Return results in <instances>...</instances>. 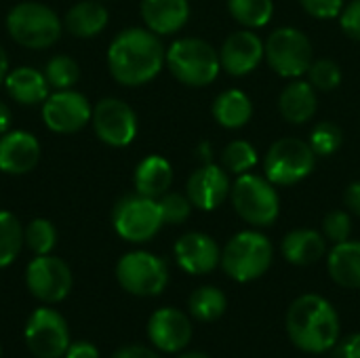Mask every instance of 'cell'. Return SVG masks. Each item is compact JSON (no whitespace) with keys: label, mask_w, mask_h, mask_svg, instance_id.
I'll use <instances>...</instances> for the list:
<instances>
[{"label":"cell","mask_w":360,"mask_h":358,"mask_svg":"<svg viewBox=\"0 0 360 358\" xmlns=\"http://www.w3.org/2000/svg\"><path fill=\"white\" fill-rule=\"evenodd\" d=\"M25 285L34 298L46 304H57L68 298L72 289V272L68 264L55 255H36L27 264Z\"/></svg>","instance_id":"14"},{"label":"cell","mask_w":360,"mask_h":358,"mask_svg":"<svg viewBox=\"0 0 360 358\" xmlns=\"http://www.w3.org/2000/svg\"><path fill=\"white\" fill-rule=\"evenodd\" d=\"M262 59H266L264 40L253 30H238L230 34L219 49L221 70H226L230 76L251 74Z\"/></svg>","instance_id":"16"},{"label":"cell","mask_w":360,"mask_h":358,"mask_svg":"<svg viewBox=\"0 0 360 358\" xmlns=\"http://www.w3.org/2000/svg\"><path fill=\"white\" fill-rule=\"evenodd\" d=\"M230 177L221 165H200L186 184V196L200 211H215L230 196Z\"/></svg>","instance_id":"15"},{"label":"cell","mask_w":360,"mask_h":358,"mask_svg":"<svg viewBox=\"0 0 360 358\" xmlns=\"http://www.w3.org/2000/svg\"><path fill=\"white\" fill-rule=\"evenodd\" d=\"M230 198L234 205V211L255 228H266L272 226L281 213V196L276 192V186L259 175L245 173L238 175L232 190Z\"/></svg>","instance_id":"6"},{"label":"cell","mask_w":360,"mask_h":358,"mask_svg":"<svg viewBox=\"0 0 360 358\" xmlns=\"http://www.w3.org/2000/svg\"><path fill=\"white\" fill-rule=\"evenodd\" d=\"M65 358H99V352L91 342H76L68 348Z\"/></svg>","instance_id":"41"},{"label":"cell","mask_w":360,"mask_h":358,"mask_svg":"<svg viewBox=\"0 0 360 358\" xmlns=\"http://www.w3.org/2000/svg\"><path fill=\"white\" fill-rule=\"evenodd\" d=\"M23 247V228L19 219L8 213L0 211V268H6L15 262Z\"/></svg>","instance_id":"31"},{"label":"cell","mask_w":360,"mask_h":358,"mask_svg":"<svg viewBox=\"0 0 360 358\" xmlns=\"http://www.w3.org/2000/svg\"><path fill=\"white\" fill-rule=\"evenodd\" d=\"M95 135L112 148H127L137 137V114L129 103L116 97H103L91 114Z\"/></svg>","instance_id":"11"},{"label":"cell","mask_w":360,"mask_h":358,"mask_svg":"<svg viewBox=\"0 0 360 358\" xmlns=\"http://www.w3.org/2000/svg\"><path fill=\"white\" fill-rule=\"evenodd\" d=\"M340 331V317L323 295L306 293L287 310V333L304 352L323 354L335 348Z\"/></svg>","instance_id":"2"},{"label":"cell","mask_w":360,"mask_h":358,"mask_svg":"<svg viewBox=\"0 0 360 358\" xmlns=\"http://www.w3.org/2000/svg\"><path fill=\"white\" fill-rule=\"evenodd\" d=\"M25 344L34 357H63L70 348L65 319L53 308H38L25 325Z\"/></svg>","instance_id":"12"},{"label":"cell","mask_w":360,"mask_h":358,"mask_svg":"<svg viewBox=\"0 0 360 358\" xmlns=\"http://www.w3.org/2000/svg\"><path fill=\"white\" fill-rule=\"evenodd\" d=\"M158 205H160V213H162V219L165 224H184L190 213H192V203L186 194H179V192H167L158 198Z\"/></svg>","instance_id":"36"},{"label":"cell","mask_w":360,"mask_h":358,"mask_svg":"<svg viewBox=\"0 0 360 358\" xmlns=\"http://www.w3.org/2000/svg\"><path fill=\"white\" fill-rule=\"evenodd\" d=\"M112 358H160L154 350L143 348V346H124L120 348Z\"/></svg>","instance_id":"43"},{"label":"cell","mask_w":360,"mask_h":358,"mask_svg":"<svg viewBox=\"0 0 360 358\" xmlns=\"http://www.w3.org/2000/svg\"><path fill=\"white\" fill-rule=\"evenodd\" d=\"M49 80L44 72H38L36 68L21 65L15 70H8L4 78V89L13 101L19 106H36L42 103L49 97Z\"/></svg>","instance_id":"22"},{"label":"cell","mask_w":360,"mask_h":358,"mask_svg":"<svg viewBox=\"0 0 360 358\" xmlns=\"http://www.w3.org/2000/svg\"><path fill=\"white\" fill-rule=\"evenodd\" d=\"M268 65L283 78H300L308 74L314 61L310 38L297 27H278L264 42Z\"/></svg>","instance_id":"8"},{"label":"cell","mask_w":360,"mask_h":358,"mask_svg":"<svg viewBox=\"0 0 360 358\" xmlns=\"http://www.w3.org/2000/svg\"><path fill=\"white\" fill-rule=\"evenodd\" d=\"M304 11L316 19H335L344 8V0H300Z\"/></svg>","instance_id":"38"},{"label":"cell","mask_w":360,"mask_h":358,"mask_svg":"<svg viewBox=\"0 0 360 358\" xmlns=\"http://www.w3.org/2000/svg\"><path fill=\"white\" fill-rule=\"evenodd\" d=\"M8 36L25 49H49L63 32L59 15L40 2H19L6 15Z\"/></svg>","instance_id":"5"},{"label":"cell","mask_w":360,"mask_h":358,"mask_svg":"<svg viewBox=\"0 0 360 358\" xmlns=\"http://www.w3.org/2000/svg\"><path fill=\"white\" fill-rule=\"evenodd\" d=\"M167 63V49L148 27L122 30L108 49V70L124 87H141L154 80Z\"/></svg>","instance_id":"1"},{"label":"cell","mask_w":360,"mask_h":358,"mask_svg":"<svg viewBox=\"0 0 360 358\" xmlns=\"http://www.w3.org/2000/svg\"><path fill=\"white\" fill-rule=\"evenodd\" d=\"M338 19H340L344 34L360 42V0H352L348 4H344Z\"/></svg>","instance_id":"39"},{"label":"cell","mask_w":360,"mask_h":358,"mask_svg":"<svg viewBox=\"0 0 360 358\" xmlns=\"http://www.w3.org/2000/svg\"><path fill=\"white\" fill-rule=\"evenodd\" d=\"M133 181H135L137 194L158 200L162 194L169 192V188L173 184V167L167 158H162L158 154L146 156L137 165Z\"/></svg>","instance_id":"24"},{"label":"cell","mask_w":360,"mask_h":358,"mask_svg":"<svg viewBox=\"0 0 360 358\" xmlns=\"http://www.w3.org/2000/svg\"><path fill=\"white\" fill-rule=\"evenodd\" d=\"M188 308H190V314L194 319H198L202 323H211V321H217L226 312L228 300H226L221 289L205 285V287H198L190 295Z\"/></svg>","instance_id":"28"},{"label":"cell","mask_w":360,"mask_h":358,"mask_svg":"<svg viewBox=\"0 0 360 358\" xmlns=\"http://www.w3.org/2000/svg\"><path fill=\"white\" fill-rule=\"evenodd\" d=\"M274 247L270 238L255 230L234 234L221 251V268L236 283H251L272 266Z\"/></svg>","instance_id":"4"},{"label":"cell","mask_w":360,"mask_h":358,"mask_svg":"<svg viewBox=\"0 0 360 358\" xmlns=\"http://www.w3.org/2000/svg\"><path fill=\"white\" fill-rule=\"evenodd\" d=\"M259 162V156H257V150L253 148V143L245 141V139H234L230 141L224 152H221V158H219V165L232 173V175H245L249 173L251 169H255V165Z\"/></svg>","instance_id":"30"},{"label":"cell","mask_w":360,"mask_h":358,"mask_svg":"<svg viewBox=\"0 0 360 358\" xmlns=\"http://www.w3.org/2000/svg\"><path fill=\"white\" fill-rule=\"evenodd\" d=\"M327 268L331 279L346 289H360V243L359 241H344L338 243L329 257Z\"/></svg>","instance_id":"26"},{"label":"cell","mask_w":360,"mask_h":358,"mask_svg":"<svg viewBox=\"0 0 360 358\" xmlns=\"http://www.w3.org/2000/svg\"><path fill=\"white\" fill-rule=\"evenodd\" d=\"M308 143H310V148L314 150L316 156H331V154H335L342 148V143H344V131L335 122L323 120V122H319L312 129Z\"/></svg>","instance_id":"34"},{"label":"cell","mask_w":360,"mask_h":358,"mask_svg":"<svg viewBox=\"0 0 360 358\" xmlns=\"http://www.w3.org/2000/svg\"><path fill=\"white\" fill-rule=\"evenodd\" d=\"M196 158L200 160V165L213 162V146L209 141H200L196 148Z\"/></svg>","instance_id":"44"},{"label":"cell","mask_w":360,"mask_h":358,"mask_svg":"<svg viewBox=\"0 0 360 358\" xmlns=\"http://www.w3.org/2000/svg\"><path fill=\"white\" fill-rule=\"evenodd\" d=\"M340 358H360V333L348 335L342 344H340Z\"/></svg>","instance_id":"42"},{"label":"cell","mask_w":360,"mask_h":358,"mask_svg":"<svg viewBox=\"0 0 360 358\" xmlns=\"http://www.w3.org/2000/svg\"><path fill=\"white\" fill-rule=\"evenodd\" d=\"M11 127V110L4 101H0V135L6 133Z\"/></svg>","instance_id":"45"},{"label":"cell","mask_w":360,"mask_h":358,"mask_svg":"<svg viewBox=\"0 0 360 358\" xmlns=\"http://www.w3.org/2000/svg\"><path fill=\"white\" fill-rule=\"evenodd\" d=\"M344 205L350 213L360 217V181H352L344 192Z\"/></svg>","instance_id":"40"},{"label":"cell","mask_w":360,"mask_h":358,"mask_svg":"<svg viewBox=\"0 0 360 358\" xmlns=\"http://www.w3.org/2000/svg\"><path fill=\"white\" fill-rule=\"evenodd\" d=\"M350 234H352V217L348 211H342V209H335L331 213L325 215L323 219V236L331 243H344V241H350Z\"/></svg>","instance_id":"37"},{"label":"cell","mask_w":360,"mask_h":358,"mask_svg":"<svg viewBox=\"0 0 360 358\" xmlns=\"http://www.w3.org/2000/svg\"><path fill=\"white\" fill-rule=\"evenodd\" d=\"M167 68L186 87H207L221 72L219 51L202 38H179L167 49Z\"/></svg>","instance_id":"3"},{"label":"cell","mask_w":360,"mask_h":358,"mask_svg":"<svg viewBox=\"0 0 360 358\" xmlns=\"http://www.w3.org/2000/svg\"><path fill=\"white\" fill-rule=\"evenodd\" d=\"M44 76L55 91L72 89L80 80V65L70 55H55L46 61Z\"/></svg>","instance_id":"32"},{"label":"cell","mask_w":360,"mask_h":358,"mask_svg":"<svg viewBox=\"0 0 360 358\" xmlns=\"http://www.w3.org/2000/svg\"><path fill=\"white\" fill-rule=\"evenodd\" d=\"M108 19L110 13L99 0H80L65 13L63 25L76 38H93L105 30Z\"/></svg>","instance_id":"25"},{"label":"cell","mask_w":360,"mask_h":358,"mask_svg":"<svg viewBox=\"0 0 360 358\" xmlns=\"http://www.w3.org/2000/svg\"><path fill=\"white\" fill-rule=\"evenodd\" d=\"M308 82L316 91H335L342 82V68L333 59H316L308 70Z\"/></svg>","instance_id":"35"},{"label":"cell","mask_w":360,"mask_h":358,"mask_svg":"<svg viewBox=\"0 0 360 358\" xmlns=\"http://www.w3.org/2000/svg\"><path fill=\"white\" fill-rule=\"evenodd\" d=\"M93 108L89 99L72 89L55 91L42 101V120L53 133H78L91 122Z\"/></svg>","instance_id":"13"},{"label":"cell","mask_w":360,"mask_h":358,"mask_svg":"<svg viewBox=\"0 0 360 358\" xmlns=\"http://www.w3.org/2000/svg\"><path fill=\"white\" fill-rule=\"evenodd\" d=\"M213 118L217 120L219 127L224 129H243L251 116H253V103L249 99V95L240 89H228L221 91L215 101H213Z\"/></svg>","instance_id":"27"},{"label":"cell","mask_w":360,"mask_h":358,"mask_svg":"<svg viewBox=\"0 0 360 358\" xmlns=\"http://www.w3.org/2000/svg\"><path fill=\"white\" fill-rule=\"evenodd\" d=\"M230 15L247 30L264 27L274 17L272 0H228Z\"/></svg>","instance_id":"29"},{"label":"cell","mask_w":360,"mask_h":358,"mask_svg":"<svg viewBox=\"0 0 360 358\" xmlns=\"http://www.w3.org/2000/svg\"><path fill=\"white\" fill-rule=\"evenodd\" d=\"M141 19L158 36L179 32L190 19L188 0H141Z\"/></svg>","instance_id":"20"},{"label":"cell","mask_w":360,"mask_h":358,"mask_svg":"<svg viewBox=\"0 0 360 358\" xmlns=\"http://www.w3.org/2000/svg\"><path fill=\"white\" fill-rule=\"evenodd\" d=\"M116 279L127 293L137 298H152L165 291L169 283V268L154 253L131 251L120 257L116 266Z\"/></svg>","instance_id":"10"},{"label":"cell","mask_w":360,"mask_h":358,"mask_svg":"<svg viewBox=\"0 0 360 358\" xmlns=\"http://www.w3.org/2000/svg\"><path fill=\"white\" fill-rule=\"evenodd\" d=\"M40 160V143L27 131H6L0 135V171L25 175Z\"/></svg>","instance_id":"19"},{"label":"cell","mask_w":360,"mask_h":358,"mask_svg":"<svg viewBox=\"0 0 360 358\" xmlns=\"http://www.w3.org/2000/svg\"><path fill=\"white\" fill-rule=\"evenodd\" d=\"M179 358H209L207 354H202V352H186V354H181Z\"/></svg>","instance_id":"47"},{"label":"cell","mask_w":360,"mask_h":358,"mask_svg":"<svg viewBox=\"0 0 360 358\" xmlns=\"http://www.w3.org/2000/svg\"><path fill=\"white\" fill-rule=\"evenodd\" d=\"M6 74H8V57H6L4 49L0 46V84L4 82Z\"/></svg>","instance_id":"46"},{"label":"cell","mask_w":360,"mask_h":358,"mask_svg":"<svg viewBox=\"0 0 360 358\" xmlns=\"http://www.w3.org/2000/svg\"><path fill=\"white\" fill-rule=\"evenodd\" d=\"M175 260L188 274H209L221 264V249L209 234L188 232L175 243Z\"/></svg>","instance_id":"18"},{"label":"cell","mask_w":360,"mask_h":358,"mask_svg":"<svg viewBox=\"0 0 360 358\" xmlns=\"http://www.w3.org/2000/svg\"><path fill=\"white\" fill-rule=\"evenodd\" d=\"M316 108H319L316 89L308 80L293 78V82H289L278 95V112L291 124L308 122L316 114Z\"/></svg>","instance_id":"21"},{"label":"cell","mask_w":360,"mask_h":358,"mask_svg":"<svg viewBox=\"0 0 360 358\" xmlns=\"http://www.w3.org/2000/svg\"><path fill=\"white\" fill-rule=\"evenodd\" d=\"M281 251L289 264L310 266V264H316L319 260H323V255L327 253V238L316 230L300 228V230L289 232L283 238Z\"/></svg>","instance_id":"23"},{"label":"cell","mask_w":360,"mask_h":358,"mask_svg":"<svg viewBox=\"0 0 360 358\" xmlns=\"http://www.w3.org/2000/svg\"><path fill=\"white\" fill-rule=\"evenodd\" d=\"M23 243L36 255H49L57 243V230L49 219H32L23 230Z\"/></svg>","instance_id":"33"},{"label":"cell","mask_w":360,"mask_h":358,"mask_svg":"<svg viewBox=\"0 0 360 358\" xmlns=\"http://www.w3.org/2000/svg\"><path fill=\"white\" fill-rule=\"evenodd\" d=\"M112 224L120 238L129 243H148L160 232L165 219L156 198L131 194L116 203Z\"/></svg>","instance_id":"9"},{"label":"cell","mask_w":360,"mask_h":358,"mask_svg":"<svg viewBox=\"0 0 360 358\" xmlns=\"http://www.w3.org/2000/svg\"><path fill=\"white\" fill-rule=\"evenodd\" d=\"M316 154L308 141L283 137L270 146L264 156V177L274 186H293L304 181L316 167Z\"/></svg>","instance_id":"7"},{"label":"cell","mask_w":360,"mask_h":358,"mask_svg":"<svg viewBox=\"0 0 360 358\" xmlns=\"http://www.w3.org/2000/svg\"><path fill=\"white\" fill-rule=\"evenodd\" d=\"M150 342L162 352H179L192 340V323L177 308H160L148 323Z\"/></svg>","instance_id":"17"}]
</instances>
